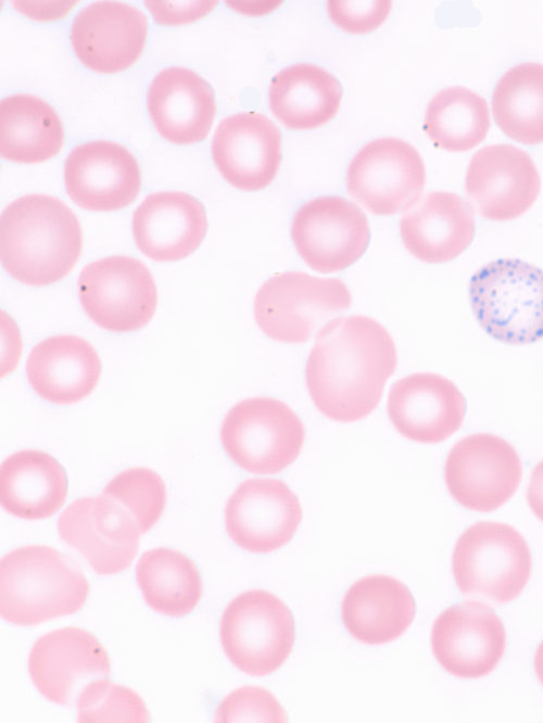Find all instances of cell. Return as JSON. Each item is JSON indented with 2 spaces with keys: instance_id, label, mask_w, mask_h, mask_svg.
Instances as JSON below:
<instances>
[{
  "instance_id": "obj_19",
  "label": "cell",
  "mask_w": 543,
  "mask_h": 723,
  "mask_svg": "<svg viewBox=\"0 0 543 723\" xmlns=\"http://www.w3.org/2000/svg\"><path fill=\"white\" fill-rule=\"evenodd\" d=\"M148 22L137 8L97 1L79 11L71 27L76 56L88 68L113 74L131 66L142 53Z\"/></svg>"
},
{
  "instance_id": "obj_33",
  "label": "cell",
  "mask_w": 543,
  "mask_h": 723,
  "mask_svg": "<svg viewBox=\"0 0 543 723\" xmlns=\"http://www.w3.org/2000/svg\"><path fill=\"white\" fill-rule=\"evenodd\" d=\"M102 493L119 503L134 517L142 534L154 527L166 505V487L162 478L144 467L118 473Z\"/></svg>"
},
{
  "instance_id": "obj_12",
  "label": "cell",
  "mask_w": 543,
  "mask_h": 723,
  "mask_svg": "<svg viewBox=\"0 0 543 723\" xmlns=\"http://www.w3.org/2000/svg\"><path fill=\"white\" fill-rule=\"evenodd\" d=\"M291 237L302 259L318 272L343 270L365 253L370 231L366 215L341 196H318L294 214Z\"/></svg>"
},
{
  "instance_id": "obj_30",
  "label": "cell",
  "mask_w": 543,
  "mask_h": 723,
  "mask_svg": "<svg viewBox=\"0 0 543 723\" xmlns=\"http://www.w3.org/2000/svg\"><path fill=\"white\" fill-rule=\"evenodd\" d=\"M136 576L146 602L166 616L189 613L202 595V580L195 565L172 548L160 547L143 553L136 567Z\"/></svg>"
},
{
  "instance_id": "obj_28",
  "label": "cell",
  "mask_w": 543,
  "mask_h": 723,
  "mask_svg": "<svg viewBox=\"0 0 543 723\" xmlns=\"http://www.w3.org/2000/svg\"><path fill=\"white\" fill-rule=\"evenodd\" d=\"M269 106L277 119L290 129H313L337 114L342 88L338 79L320 66L300 63L278 72L269 86Z\"/></svg>"
},
{
  "instance_id": "obj_2",
  "label": "cell",
  "mask_w": 543,
  "mask_h": 723,
  "mask_svg": "<svg viewBox=\"0 0 543 723\" xmlns=\"http://www.w3.org/2000/svg\"><path fill=\"white\" fill-rule=\"evenodd\" d=\"M81 248L76 215L54 196L24 195L1 214V264L22 283L47 286L59 281L72 270Z\"/></svg>"
},
{
  "instance_id": "obj_6",
  "label": "cell",
  "mask_w": 543,
  "mask_h": 723,
  "mask_svg": "<svg viewBox=\"0 0 543 723\" xmlns=\"http://www.w3.org/2000/svg\"><path fill=\"white\" fill-rule=\"evenodd\" d=\"M352 303L346 284L338 278H318L287 271L266 280L254 300V317L270 339L304 343L332 316Z\"/></svg>"
},
{
  "instance_id": "obj_35",
  "label": "cell",
  "mask_w": 543,
  "mask_h": 723,
  "mask_svg": "<svg viewBox=\"0 0 543 723\" xmlns=\"http://www.w3.org/2000/svg\"><path fill=\"white\" fill-rule=\"evenodd\" d=\"M215 722H286L287 713L267 689L243 686L227 695L218 705Z\"/></svg>"
},
{
  "instance_id": "obj_13",
  "label": "cell",
  "mask_w": 543,
  "mask_h": 723,
  "mask_svg": "<svg viewBox=\"0 0 543 723\" xmlns=\"http://www.w3.org/2000/svg\"><path fill=\"white\" fill-rule=\"evenodd\" d=\"M58 531L99 574H115L128 568L142 534L134 517L103 493L73 502L59 517Z\"/></svg>"
},
{
  "instance_id": "obj_26",
  "label": "cell",
  "mask_w": 543,
  "mask_h": 723,
  "mask_svg": "<svg viewBox=\"0 0 543 723\" xmlns=\"http://www.w3.org/2000/svg\"><path fill=\"white\" fill-rule=\"evenodd\" d=\"M414 597L402 582L374 574L356 581L341 607L345 629L357 640L378 645L400 637L415 616Z\"/></svg>"
},
{
  "instance_id": "obj_1",
  "label": "cell",
  "mask_w": 543,
  "mask_h": 723,
  "mask_svg": "<svg viewBox=\"0 0 543 723\" xmlns=\"http://www.w3.org/2000/svg\"><path fill=\"white\" fill-rule=\"evenodd\" d=\"M396 365L394 341L381 324L363 315L338 317L316 334L305 366L307 390L327 418L357 421L375 410Z\"/></svg>"
},
{
  "instance_id": "obj_16",
  "label": "cell",
  "mask_w": 543,
  "mask_h": 723,
  "mask_svg": "<svg viewBox=\"0 0 543 723\" xmlns=\"http://www.w3.org/2000/svg\"><path fill=\"white\" fill-rule=\"evenodd\" d=\"M30 678L52 702L75 703L90 682L110 675L108 652L86 630L67 626L39 637L28 658Z\"/></svg>"
},
{
  "instance_id": "obj_31",
  "label": "cell",
  "mask_w": 543,
  "mask_h": 723,
  "mask_svg": "<svg viewBox=\"0 0 543 723\" xmlns=\"http://www.w3.org/2000/svg\"><path fill=\"white\" fill-rule=\"evenodd\" d=\"M492 114L510 139L543 142V65L522 63L505 73L493 91Z\"/></svg>"
},
{
  "instance_id": "obj_3",
  "label": "cell",
  "mask_w": 543,
  "mask_h": 723,
  "mask_svg": "<svg viewBox=\"0 0 543 723\" xmlns=\"http://www.w3.org/2000/svg\"><path fill=\"white\" fill-rule=\"evenodd\" d=\"M89 583L66 555L46 545L18 547L0 562V613L18 625H35L79 610Z\"/></svg>"
},
{
  "instance_id": "obj_11",
  "label": "cell",
  "mask_w": 543,
  "mask_h": 723,
  "mask_svg": "<svg viewBox=\"0 0 543 723\" xmlns=\"http://www.w3.org/2000/svg\"><path fill=\"white\" fill-rule=\"evenodd\" d=\"M521 475L517 451L491 433H475L459 440L444 466V480L452 497L463 507L482 512L504 505L517 491Z\"/></svg>"
},
{
  "instance_id": "obj_7",
  "label": "cell",
  "mask_w": 543,
  "mask_h": 723,
  "mask_svg": "<svg viewBox=\"0 0 543 723\" xmlns=\"http://www.w3.org/2000/svg\"><path fill=\"white\" fill-rule=\"evenodd\" d=\"M220 439L226 453L240 468L256 474H274L298 458L305 429L286 403L273 397H251L228 411Z\"/></svg>"
},
{
  "instance_id": "obj_38",
  "label": "cell",
  "mask_w": 543,
  "mask_h": 723,
  "mask_svg": "<svg viewBox=\"0 0 543 723\" xmlns=\"http://www.w3.org/2000/svg\"><path fill=\"white\" fill-rule=\"evenodd\" d=\"M527 500L531 511L543 522V460L532 469L527 490Z\"/></svg>"
},
{
  "instance_id": "obj_14",
  "label": "cell",
  "mask_w": 543,
  "mask_h": 723,
  "mask_svg": "<svg viewBox=\"0 0 543 723\" xmlns=\"http://www.w3.org/2000/svg\"><path fill=\"white\" fill-rule=\"evenodd\" d=\"M431 647L437 661L450 674L476 678L495 669L505 652L506 633L491 607L467 600L435 619Z\"/></svg>"
},
{
  "instance_id": "obj_24",
  "label": "cell",
  "mask_w": 543,
  "mask_h": 723,
  "mask_svg": "<svg viewBox=\"0 0 543 723\" xmlns=\"http://www.w3.org/2000/svg\"><path fill=\"white\" fill-rule=\"evenodd\" d=\"M400 233L406 250L419 261H452L473 240L472 206L456 193L433 191L401 218Z\"/></svg>"
},
{
  "instance_id": "obj_17",
  "label": "cell",
  "mask_w": 543,
  "mask_h": 723,
  "mask_svg": "<svg viewBox=\"0 0 543 723\" xmlns=\"http://www.w3.org/2000/svg\"><path fill=\"white\" fill-rule=\"evenodd\" d=\"M302 520L298 496L276 479H249L230 496L225 508L231 540L251 553H270L293 537Z\"/></svg>"
},
{
  "instance_id": "obj_20",
  "label": "cell",
  "mask_w": 543,
  "mask_h": 723,
  "mask_svg": "<svg viewBox=\"0 0 543 723\" xmlns=\"http://www.w3.org/2000/svg\"><path fill=\"white\" fill-rule=\"evenodd\" d=\"M212 156L220 175L244 191L266 188L281 162V134L265 115L243 112L224 118L212 140Z\"/></svg>"
},
{
  "instance_id": "obj_10",
  "label": "cell",
  "mask_w": 543,
  "mask_h": 723,
  "mask_svg": "<svg viewBox=\"0 0 543 723\" xmlns=\"http://www.w3.org/2000/svg\"><path fill=\"white\" fill-rule=\"evenodd\" d=\"M77 288L86 314L110 331L138 330L151 320L156 308L153 277L132 257L111 256L88 264Z\"/></svg>"
},
{
  "instance_id": "obj_34",
  "label": "cell",
  "mask_w": 543,
  "mask_h": 723,
  "mask_svg": "<svg viewBox=\"0 0 543 723\" xmlns=\"http://www.w3.org/2000/svg\"><path fill=\"white\" fill-rule=\"evenodd\" d=\"M75 705L79 722H148L150 716L136 692L109 677L88 683Z\"/></svg>"
},
{
  "instance_id": "obj_29",
  "label": "cell",
  "mask_w": 543,
  "mask_h": 723,
  "mask_svg": "<svg viewBox=\"0 0 543 723\" xmlns=\"http://www.w3.org/2000/svg\"><path fill=\"white\" fill-rule=\"evenodd\" d=\"M64 141L63 125L42 99L17 93L0 103V153L16 163H40L59 153Z\"/></svg>"
},
{
  "instance_id": "obj_39",
  "label": "cell",
  "mask_w": 543,
  "mask_h": 723,
  "mask_svg": "<svg viewBox=\"0 0 543 723\" xmlns=\"http://www.w3.org/2000/svg\"><path fill=\"white\" fill-rule=\"evenodd\" d=\"M4 330V351H3V357H2V371L4 373L9 372L12 368H14L17 356H18V351H20V341H18V334L15 333L17 332L15 329V326H8L7 319L4 320V327L2 328Z\"/></svg>"
},
{
  "instance_id": "obj_5",
  "label": "cell",
  "mask_w": 543,
  "mask_h": 723,
  "mask_svg": "<svg viewBox=\"0 0 543 723\" xmlns=\"http://www.w3.org/2000/svg\"><path fill=\"white\" fill-rule=\"evenodd\" d=\"M531 568L526 540L502 522L480 521L469 527L458 537L452 556L453 574L463 594L501 604L521 593Z\"/></svg>"
},
{
  "instance_id": "obj_36",
  "label": "cell",
  "mask_w": 543,
  "mask_h": 723,
  "mask_svg": "<svg viewBox=\"0 0 543 723\" xmlns=\"http://www.w3.org/2000/svg\"><path fill=\"white\" fill-rule=\"evenodd\" d=\"M390 1H328L331 21L342 30L365 34L378 28L388 17Z\"/></svg>"
},
{
  "instance_id": "obj_15",
  "label": "cell",
  "mask_w": 543,
  "mask_h": 723,
  "mask_svg": "<svg viewBox=\"0 0 543 723\" xmlns=\"http://www.w3.org/2000/svg\"><path fill=\"white\" fill-rule=\"evenodd\" d=\"M465 188L482 217L504 221L521 216L533 205L541 179L527 152L510 144H492L471 157Z\"/></svg>"
},
{
  "instance_id": "obj_9",
  "label": "cell",
  "mask_w": 543,
  "mask_h": 723,
  "mask_svg": "<svg viewBox=\"0 0 543 723\" xmlns=\"http://www.w3.org/2000/svg\"><path fill=\"white\" fill-rule=\"evenodd\" d=\"M348 193L376 215L405 212L418 202L426 168L419 152L393 137L365 144L352 158L346 172Z\"/></svg>"
},
{
  "instance_id": "obj_18",
  "label": "cell",
  "mask_w": 543,
  "mask_h": 723,
  "mask_svg": "<svg viewBox=\"0 0 543 723\" xmlns=\"http://www.w3.org/2000/svg\"><path fill=\"white\" fill-rule=\"evenodd\" d=\"M70 198L94 212L117 211L129 205L141 187V174L134 155L123 145L97 140L77 145L64 164Z\"/></svg>"
},
{
  "instance_id": "obj_21",
  "label": "cell",
  "mask_w": 543,
  "mask_h": 723,
  "mask_svg": "<svg viewBox=\"0 0 543 723\" xmlns=\"http://www.w3.org/2000/svg\"><path fill=\"white\" fill-rule=\"evenodd\" d=\"M466 399L447 378L430 372L413 373L392 384L387 411L396 431L408 440L443 442L462 426Z\"/></svg>"
},
{
  "instance_id": "obj_32",
  "label": "cell",
  "mask_w": 543,
  "mask_h": 723,
  "mask_svg": "<svg viewBox=\"0 0 543 723\" xmlns=\"http://www.w3.org/2000/svg\"><path fill=\"white\" fill-rule=\"evenodd\" d=\"M489 128L487 101L465 87L439 91L426 109L424 130L435 147L445 151L475 148L485 139Z\"/></svg>"
},
{
  "instance_id": "obj_40",
  "label": "cell",
  "mask_w": 543,
  "mask_h": 723,
  "mask_svg": "<svg viewBox=\"0 0 543 723\" xmlns=\"http://www.w3.org/2000/svg\"><path fill=\"white\" fill-rule=\"evenodd\" d=\"M534 670L538 678L543 685V640L539 645L534 656Z\"/></svg>"
},
{
  "instance_id": "obj_37",
  "label": "cell",
  "mask_w": 543,
  "mask_h": 723,
  "mask_svg": "<svg viewBox=\"0 0 543 723\" xmlns=\"http://www.w3.org/2000/svg\"><path fill=\"white\" fill-rule=\"evenodd\" d=\"M211 2H164L147 1L148 8L159 24H182L194 21L207 12Z\"/></svg>"
},
{
  "instance_id": "obj_25",
  "label": "cell",
  "mask_w": 543,
  "mask_h": 723,
  "mask_svg": "<svg viewBox=\"0 0 543 723\" xmlns=\"http://www.w3.org/2000/svg\"><path fill=\"white\" fill-rule=\"evenodd\" d=\"M26 373L31 388L54 404H72L89 395L101 373L100 358L86 340L55 335L30 352Z\"/></svg>"
},
{
  "instance_id": "obj_8",
  "label": "cell",
  "mask_w": 543,
  "mask_h": 723,
  "mask_svg": "<svg viewBox=\"0 0 543 723\" xmlns=\"http://www.w3.org/2000/svg\"><path fill=\"white\" fill-rule=\"evenodd\" d=\"M220 643L228 659L250 675H267L288 659L294 620L288 606L265 589L235 597L220 620Z\"/></svg>"
},
{
  "instance_id": "obj_27",
  "label": "cell",
  "mask_w": 543,
  "mask_h": 723,
  "mask_svg": "<svg viewBox=\"0 0 543 723\" xmlns=\"http://www.w3.org/2000/svg\"><path fill=\"white\" fill-rule=\"evenodd\" d=\"M67 494V475L49 454L23 449L9 456L0 469V500L11 515L45 519L56 512Z\"/></svg>"
},
{
  "instance_id": "obj_4",
  "label": "cell",
  "mask_w": 543,
  "mask_h": 723,
  "mask_svg": "<svg viewBox=\"0 0 543 723\" xmlns=\"http://www.w3.org/2000/svg\"><path fill=\"white\" fill-rule=\"evenodd\" d=\"M473 315L493 339L523 345L543 338V270L515 258L493 261L469 283Z\"/></svg>"
},
{
  "instance_id": "obj_22",
  "label": "cell",
  "mask_w": 543,
  "mask_h": 723,
  "mask_svg": "<svg viewBox=\"0 0 543 723\" xmlns=\"http://www.w3.org/2000/svg\"><path fill=\"white\" fill-rule=\"evenodd\" d=\"M207 230L204 206L178 191L148 195L132 216V233L139 250L157 262H173L193 253Z\"/></svg>"
},
{
  "instance_id": "obj_23",
  "label": "cell",
  "mask_w": 543,
  "mask_h": 723,
  "mask_svg": "<svg viewBox=\"0 0 543 723\" xmlns=\"http://www.w3.org/2000/svg\"><path fill=\"white\" fill-rule=\"evenodd\" d=\"M147 105L159 134L175 144L205 139L215 116L211 86L193 71L180 66L167 67L154 77Z\"/></svg>"
}]
</instances>
